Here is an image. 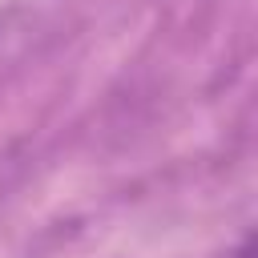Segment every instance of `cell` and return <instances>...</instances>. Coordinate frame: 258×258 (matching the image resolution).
<instances>
[{"label":"cell","mask_w":258,"mask_h":258,"mask_svg":"<svg viewBox=\"0 0 258 258\" xmlns=\"http://www.w3.org/2000/svg\"><path fill=\"white\" fill-rule=\"evenodd\" d=\"M234 258H254V238H250V234L242 238V246L234 250Z\"/></svg>","instance_id":"obj_1"}]
</instances>
